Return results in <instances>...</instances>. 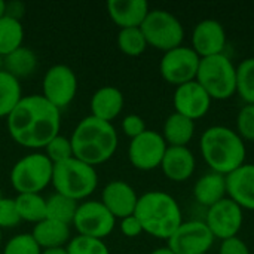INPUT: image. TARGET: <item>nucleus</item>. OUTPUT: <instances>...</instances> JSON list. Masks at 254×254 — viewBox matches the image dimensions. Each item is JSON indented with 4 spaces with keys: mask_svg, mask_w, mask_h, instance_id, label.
<instances>
[{
    "mask_svg": "<svg viewBox=\"0 0 254 254\" xmlns=\"http://www.w3.org/2000/svg\"><path fill=\"white\" fill-rule=\"evenodd\" d=\"M22 42H24V27L21 21L6 15L0 18V55L4 58L6 55L21 48Z\"/></svg>",
    "mask_w": 254,
    "mask_h": 254,
    "instance_id": "26",
    "label": "nucleus"
},
{
    "mask_svg": "<svg viewBox=\"0 0 254 254\" xmlns=\"http://www.w3.org/2000/svg\"><path fill=\"white\" fill-rule=\"evenodd\" d=\"M124 109V95L115 86L100 88L91 98V116L110 122L119 116Z\"/></svg>",
    "mask_w": 254,
    "mask_h": 254,
    "instance_id": "21",
    "label": "nucleus"
},
{
    "mask_svg": "<svg viewBox=\"0 0 254 254\" xmlns=\"http://www.w3.org/2000/svg\"><path fill=\"white\" fill-rule=\"evenodd\" d=\"M0 243H1V229H0Z\"/></svg>",
    "mask_w": 254,
    "mask_h": 254,
    "instance_id": "45",
    "label": "nucleus"
},
{
    "mask_svg": "<svg viewBox=\"0 0 254 254\" xmlns=\"http://www.w3.org/2000/svg\"><path fill=\"white\" fill-rule=\"evenodd\" d=\"M42 89V97L46 98L58 110H61L74 100L77 91L76 74L65 64L52 65L43 77Z\"/></svg>",
    "mask_w": 254,
    "mask_h": 254,
    "instance_id": "11",
    "label": "nucleus"
},
{
    "mask_svg": "<svg viewBox=\"0 0 254 254\" xmlns=\"http://www.w3.org/2000/svg\"><path fill=\"white\" fill-rule=\"evenodd\" d=\"M150 254H174L168 247H161V249H156V250H153Z\"/></svg>",
    "mask_w": 254,
    "mask_h": 254,
    "instance_id": "42",
    "label": "nucleus"
},
{
    "mask_svg": "<svg viewBox=\"0 0 254 254\" xmlns=\"http://www.w3.org/2000/svg\"><path fill=\"white\" fill-rule=\"evenodd\" d=\"M173 103L176 113L183 115L195 122L208 113L211 107V97L196 80H192L176 88Z\"/></svg>",
    "mask_w": 254,
    "mask_h": 254,
    "instance_id": "15",
    "label": "nucleus"
},
{
    "mask_svg": "<svg viewBox=\"0 0 254 254\" xmlns=\"http://www.w3.org/2000/svg\"><path fill=\"white\" fill-rule=\"evenodd\" d=\"M226 31L217 19H204L196 24L192 33V49L199 58L223 54Z\"/></svg>",
    "mask_w": 254,
    "mask_h": 254,
    "instance_id": "16",
    "label": "nucleus"
},
{
    "mask_svg": "<svg viewBox=\"0 0 254 254\" xmlns=\"http://www.w3.org/2000/svg\"><path fill=\"white\" fill-rule=\"evenodd\" d=\"M201 153L208 167L219 174L228 176L246 161V144L238 132L228 127H210L201 135Z\"/></svg>",
    "mask_w": 254,
    "mask_h": 254,
    "instance_id": "3",
    "label": "nucleus"
},
{
    "mask_svg": "<svg viewBox=\"0 0 254 254\" xmlns=\"http://www.w3.org/2000/svg\"><path fill=\"white\" fill-rule=\"evenodd\" d=\"M21 217L18 214L15 199L0 196V229H10L18 226Z\"/></svg>",
    "mask_w": 254,
    "mask_h": 254,
    "instance_id": "36",
    "label": "nucleus"
},
{
    "mask_svg": "<svg viewBox=\"0 0 254 254\" xmlns=\"http://www.w3.org/2000/svg\"><path fill=\"white\" fill-rule=\"evenodd\" d=\"M195 134V122L189 118L173 113L164 124V140L171 147H188V143L193 138Z\"/></svg>",
    "mask_w": 254,
    "mask_h": 254,
    "instance_id": "24",
    "label": "nucleus"
},
{
    "mask_svg": "<svg viewBox=\"0 0 254 254\" xmlns=\"http://www.w3.org/2000/svg\"><path fill=\"white\" fill-rule=\"evenodd\" d=\"M61 115L42 95L22 97L7 116V131L15 143L28 149L46 147L60 134Z\"/></svg>",
    "mask_w": 254,
    "mask_h": 254,
    "instance_id": "1",
    "label": "nucleus"
},
{
    "mask_svg": "<svg viewBox=\"0 0 254 254\" xmlns=\"http://www.w3.org/2000/svg\"><path fill=\"white\" fill-rule=\"evenodd\" d=\"M118 46L119 49L129 57L141 55L149 46L146 37L140 27L135 28H122L118 34Z\"/></svg>",
    "mask_w": 254,
    "mask_h": 254,
    "instance_id": "30",
    "label": "nucleus"
},
{
    "mask_svg": "<svg viewBox=\"0 0 254 254\" xmlns=\"http://www.w3.org/2000/svg\"><path fill=\"white\" fill-rule=\"evenodd\" d=\"M140 28L147 45L164 51V54L182 46L185 39V28L182 22L171 12L164 9L149 10Z\"/></svg>",
    "mask_w": 254,
    "mask_h": 254,
    "instance_id": "8",
    "label": "nucleus"
},
{
    "mask_svg": "<svg viewBox=\"0 0 254 254\" xmlns=\"http://www.w3.org/2000/svg\"><path fill=\"white\" fill-rule=\"evenodd\" d=\"M40 254H68L67 249L64 247H57V249H48V250H42Z\"/></svg>",
    "mask_w": 254,
    "mask_h": 254,
    "instance_id": "41",
    "label": "nucleus"
},
{
    "mask_svg": "<svg viewBox=\"0 0 254 254\" xmlns=\"http://www.w3.org/2000/svg\"><path fill=\"white\" fill-rule=\"evenodd\" d=\"M116 219L101 201H86L77 207L73 225L79 235L103 240L110 235Z\"/></svg>",
    "mask_w": 254,
    "mask_h": 254,
    "instance_id": "10",
    "label": "nucleus"
},
{
    "mask_svg": "<svg viewBox=\"0 0 254 254\" xmlns=\"http://www.w3.org/2000/svg\"><path fill=\"white\" fill-rule=\"evenodd\" d=\"M149 4L144 0H109L107 12L112 21L122 28L141 27L149 13Z\"/></svg>",
    "mask_w": 254,
    "mask_h": 254,
    "instance_id": "19",
    "label": "nucleus"
},
{
    "mask_svg": "<svg viewBox=\"0 0 254 254\" xmlns=\"http://www.w3.org/2000/svg\"><path fill=\"white\" fill-rule=\"evenodd\" d=\"M199 61L201 58L192 48L179 46L164 54L159 64V71L164 80L180 86L196 79Z\"/></svg>",
    "mask_w": 254,
    "mask_h": 254,
    "instance_id": "9",
    "label": "nucleus"
},
{
    "mask_svg": "<svg viewBox=\"0 0 254 254\" xmlns=\"http://www.w3.org/2000/svg\"><path fill=\"white\" fill-rule=\"evenodd\" d=\"M6 15V1L0 0V18H3Z\"/></svg>",
    "mask_w": 254,
    "mask_h": 254,
    "instance_id": "43",
    "label": "nucleus"
},
{
    "mask_svg": "<svg viewBox=\"0 0 254 254\" xmlns=\"http://www.w3.org/2000/svg\"><path fill=\"white\" fill-rule=\"evenodd\" d=\"M3 70V57L0 55V71Z\"/></svg>",
    "mask_w": 254,
    "mask_h": 254,
    "instance_id": "44",
    "label": "nucleus"
},
{
    "mask_svg": "<svg viewBox=\"0 0 254 254\" xmlns=\"http://www.w3.org/2000/svg\"><path fill=\"white\" fill-rule=\"evenodd\" d=\"M37 67V57L28 48H18L12 54L3 58V70L12 74L13 77H27Z\"/></svg>",
    "mask_w": 254,
    "mask_h": 254,
    "instance_id": "25",
    "label": "nucleus"
},
{
    "mask_svg": "<svg viewBox=\"0 0 254 254\" xmlns=\"http://www.w3.org/2000/svg\"><path fill=\"white\" fill-rule=\"evenodd\" d=\"M244 222L243 208L232 199L225 198L220 202L208 208L205 225L214 235L222 241L237 237Z\"/></svg>",
    "mask_w": 254,
    "mask_h": 254,
    "instance_id": "14",
    "label": "nucleus"
},
{
    "mask_svg": "<svg viewBox=\"0 0 254 254\" xmlns=\"http://www.w3.org/2000/svg\"><path fill=\"white\" fill-rule=\"evenodd\" d=\"M68 254H110L107 246L103 243V240L89 238L77 235L74 237L68 246H67Z\"/></svg>",
    "mask_w": 254,
    "mask_h": 254,
    "instance_id": "32",
    "label": "nucleus"
},
{
    "mask_svg": "<svg viewBox=\"0 0 254 254\" xmlns=\"http://www.w3.org/2000/svg\"><path fill=\"white\" fill-rule=\"evenodd\" d=\"M238 135L243 140L254 141V104H246L237 118Z\"/></svg>",
    "mask_w": 254,
    "mask_h": 254,
    "instance_id": "35",
    "label": "nucleus"
},
{
    "mask_svg": "<svg viewBox=\"0 0 254 254\" xmlns=\"http://www.w3.org/2000/svg\"><path fill=\"white\" fill-rule=\"evenodd\" d=\"M21 85L7 71H0V118H7L21 101Z\"/></svg>",
    "mask_w": 254,
    "mask_h": 254,
    "instance_id": "28",
    "label": "nucleus"
},
{
    "mask_svg": "<svg viewBox=\"0 0 254 254\" xmlns=\"http://www.w3.org/2000/svg\"><path fill=\"white\" fill-rule=\"evenodd\" d=\"M45 149H46L45 155L48 156V159L52 164H60V162H64V161L73 158V147H71L70 138L60 135V134L57 137H54Z\"/></svg>",
    "mask_w": 254,
    "mask_h": 254,
    "instance_id": "33",
    "label": "nucleus"
},
{
    "mask_svg": "<svg viewBox=\"0 0 254 254\" xmlns=\"http://www.w3.org/2000/svg\"><path fill=\"white\" fill-rule=\"evenodd\" d=\"M122 129H124L125 135H128L132 140V138L141 135L146 131V124H144L141 116H138V115H128L122 121Z\"/></svg>",
    "mask_w": 254,
    "mask_h": 254,
    "instance_id": "37",
    "label": "nucleus"
},
{
    "mask_svg": "<svg viewBox=\"0 0 254 254\" xmlns=\"http://www.w3.org/2000/svg\"><path fill=\"white\" fill-rule=\"evenodd\" d=\"M54 164L43 153L21 158L10 171V185L21 193H40L52 182Z\"/></svg>",
    "mask_w": 254,
    "mask_h": 254,
    "instance_id": "7",
    "label": "nucleus"
},
{
    "mask_svg": "<svg viewBox=\"0 0 254 254\" xmlns=\"http://www.w3.org/2000/svg\"><path fill=\"white\" fill-rule=\"evenodd\" d=\"M195 80L211 100H228L237 92V67L225 54L201 58Z\"/></svg>",
    "mask_w": 254,
    "mask_h": 254,
    "instance_id": "6",
    "label": "nucleus"
},
{
    "mask_svg": "<svg viewBox=\"0 0 254 254\" xmlns=\"http://www.w3.org/2000/svg\"><path fill=\"white\" fill-rule=\"evenodd\" d=\"M138 196L135 190L125 182H110L101 193L103 205L113 214L115 219L132 216L137 207Z\"/></svg>",
    "mask_w": 254,
    "mask_h": 254,
    "instance_id": "17",
    "label": "nucleus"
},
{
    "mask_svg": "<svg viewBox=\"0 0 254 254\" xmlns=\"http://www.w3.org/2000/svg\"><path fill=\"white\" fill-rule=\"evenodd\" d=\"M220 254H250V250L243 240H240L238 237H234V238L222 241Z\"/></svg>",
    "mask_w": 254,
    "mask_h": 254,
    "instance_id": "38",
    "label": "nucleus"
},
{
    "mask_svg": "<svg viewBox=\"0 0 254 254\" xmlns=\"http://www.w3.org/2000/svg\"><path fill=\"white\" fill-rule=\"evenodd\" d=\"M193 195L201 205L213 207L214 204L225 199L226 195V176L219 173L204 174L193 188Z\"/></svg>",
    "mask_w": 254,
    "mask_h": 254,
    "instance_id": "22",
    "label": "nucleus"
},
{
    "mask_svg": "<svg viewBox=\"0 0 254 254\" xmlns=\"http://www.w3.org/2000/svg\"><path fill=\"white\" fill-rule=\"evenodd\" d=\"M167 147L168 146L159 132L146 129L141 135L131 140L128 156L137 170L150 171L161 167Z\"/></svg>",
    "mask_w": 254,
    "mask_h": 254,
    "instance_id": "13",
    "label": "nucleus"
},
{
    "mask_svg": "<svg viewBox=\"0 0 254 254\" xmlns=\"http://www.w3.org/2000/svg\"><path fill=\"white\" fill-rule=\"evenodd\" d=\"M226 193L243 210H254V164H244L226 176Z\"/></svg>",
    "mask_w": 254,
    "mask_h": 254,
    "instance_id": "18",
    "label": "nucleus"
},
{
    "mask_svg": "<svg viewBox=\"0 0 254 254\" xmlns=\"http://www.w3.org/2000/svg\"><path fill=\"white\" fill-rule=\"evenodd\" d=\"M15 205L21 220L39 223L46 219V199L39 193H21L15 198Z\"/></svg>",
    "mask_w": 254,
    "mask_h": 254,
    "instance_id": "27",
    "label": "nucleus"
},
{
    "mask_svg": "<svg viewBox=\"0 0 254 254\" xmlns=\"http://www.w3.org/2000/svg\"><path fill=\"white\" fill-rule=\"evenodd\" d=\"M214 240L205 222H183L168 238V249L174 254H205Z\"/></svg>",
    "mask_w": 254,
    "mask_h": 254,
    "instance_id": "12",
    "label": "nucleus"
},
{
    "mask_svg": "<svg viewBox=\"0 0 254 254\" xmlns=\"http://www.w3.org/2000/svg\"><path fill=\"white\" fill-rule=\"evenodd\" d=\"M161 168L171 182H186L195 171V156L188 147H167Z\"/></svg>",
    "mask_w": 254,
    "mask_h": 254,
    "instance_id": "20",
    "label": "nucleus"
},
{
    "mask_svg": "<svg viewBox=\"0 0 254 254\" xmlns=\"http://www.w3.org/2000/svg\"><path fill=\"white\" fill-rule=\"evenodd\" d=\"M24 13V6L21 3H6V16H10V18H15L19 21L21 15Z\"/></svg>",
    "mask_w": 254,
    "mask_h": 254,
    "instance_id": "40",
    "label": "nucleus"
},
{
    "mask_svg": "<svg viewBox=\"0 0 254 254\" xmlns=\"http://www.w3.org/2000/svg\"><path fill=\"white\" fill-rule=\"evenodd\" d=\"M42 249L31 234H19L13 237L4 247L3 254H40Z\"/></svg>",
    "mask_w": 254,
    "mask_h": 254,
    "instance_id": "34",
    "label": "nucleus"
},
{
    "mask_svg": "<svg viewBox=\"0 0 254 254\" xmlns=\"http://www.w3.org/2000/svg\"><path fill=\"white\" fill-rule=\"evenodd\" d=\"M77 207L79 205L76 201H73L64 195L55 193L46 201V219H51V220H55V222L70 226L74 220Z\"/></svg>",
    "mask_w": 254,
    "mask_h": 254,
    "instance_id": "29",
    "label": "nucleus"
},
{
    "mask_svg": "<svg viewBox=\"0 0 254 254\" xmlns=\"http://www.w3.org/2000/svg\"><path fill=\"white\" fill-rule=\"evenodd\" d=\"M134 216L138 219L143 232L162 240H168L183 223L177 201L159 190L141 195L137 201Z\"/></svg>",
    "mask_w": 254,
    "mask_h": 254,
    "instance_id": "4",
    "label": "nucleus"
},
{
    "mask_svg": "<svg viewBox=\"0 0 254 254\" xmlns=\"http://www.w3.org/2000/svg\"><path fill=\"white\" fill-rule=\"evenodd\" d=\"M31 235L40 249H43V250L57 249V247H63L68 241L70 226L55 222V220H51V219H45V220L36 223Z\"/></svg>",
    "mask_w": 254,
    "mask_h": 254,
    "instance_id": "23",
    "label": "nucleus"
},
{
    "mask_svg": "<svg viewBox=\"0 0 254 254\" xmlns=\"http://www.w3.org/2000/svg\"><path fill=\"white\" fill-rule=\"evenodd\" d=\"M237 92L247 104H254V58L244 60L237 67Z\"/></svg>",
    "mask_w": 254,
    "mask_h": 254,
    "instance_id": "31",
    "label": "nucleus"
},
{
    "mask_svg": "<svg viewBox=\"0 0 254 254\" xmlns=\"http://www.w3.org/2000/svg\"><path fill=\"white\" fill-rule=\"evenodd\" d=\"M70 141L73 156L95 167L109 161L115 155L118 147V132L110 122L88 116L77 124Z\"/></svg>",
    "mask_w": 254,
    "mask_h": 254,
    "instance_id": "2",
    "label": "nucleus"
},
{
    "mask_svg": "<svg viewBox=\"0 0 254 254\" xmlns=\"http://www.w3.org/2000/svg\"><path fill=\"white\" fill-rule=\"evenodd\" d=\"M121 232L128 238H135L143 232V228H141L138 219L132 214L125 219H121Z\"/></svg>",
    "mask_w": 254,
    "mask_h": 254,
    "instance_id": "39",
    "label": "nucleus"
},
{
    "mask_svg": "<svg viewBox=\"0 0 254 254\" xmlns=\"http://www.w3.org/2000/svg\"><path fill=\"white\" fill-rule=\"evenodd\" d=\"M51 183L57 193L77 202L89 196L97 189L98 176L94 167L73 156L64 162L54 164Z\"/></svg>",
    "mask_w": 254,
    "mask_h": 254,
    "instance_id": "5",
    "label": "nucleus"
}]
</instances>
